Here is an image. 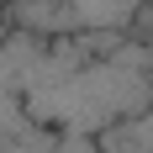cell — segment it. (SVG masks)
Instances as JSON below:
<instances>
[]
</instances>
